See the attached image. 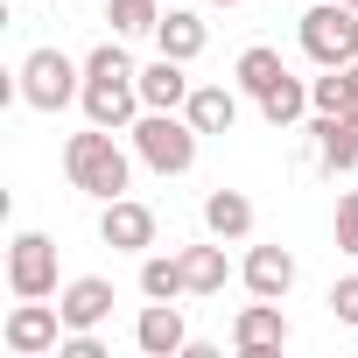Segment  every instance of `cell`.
<instances>
[{
  "label": "cell",
  "instance_id": "obj_22",
  "mask_svg": "<svg viewBox=\"0 0 358 358\" xmlns=\"http://www.w3.org/2000/svg\"><path fill=\"white\" fill-rule=\"evenodd\" d=\"M106 22H113V36H155L162 0H106Z\"/></svg>",
  "mask_w": 358,
  "mask_h": 358
},
{
  "label": "cell",
  "instance_id": "obj_11",
  "mask_svg": "<svg viewBox=\"0 0 358 358\" xmlns=\"http://www.w3.org/2000/svg\"><path fill=\"white\" fill-rule=\"evenodd\" d=\"M134 344H141L148 358H183V344H190L183 309H176V302H148V309L134 316Z\"/></svg>",
  "mask_w": 358,
  "mask_h": 358
},
{
  "label": "cell",
  "instance_id": "obj_20",
  "mask_svg": "<svg viewBox=\"0 0 358 358\" xmlns=\"http://www.w3.org/2000/svg\"><path fill=\"white\" fill-rule=\"evenodd\" d=\"M141 295H148V302H176V295H190L183 260H176V253H141Z\"/></svg>",
  "mask_w": 358,
  "mask_h": 358
},
{
  "label": "cell",
  "instance_id": "obj_3",
  "mask_svg": "<svg viewBox=\"0 0 358 358\" xmlns=\"http://www.w3.org/2000/svg\"><path fill=\"white\" fill-rule=\"evenodd\" d=\"M127 134H134V155H141L155 176H190V169H197V141H204V134L190 127V113H141Z\"/></svg>",
  "mask_w": 358,
  "mask_h": 358
},
{
  "label": "cell",
  "instance_id": "obj_12",
  "mask_svg": "<svg viewBox=\"0 0 358 358\" xmlns=\"http://www.w3.org/2000/svg\"><path fill=\"white\" fill-rule=\"evenodd\" d=\"M239 281H246V295L281 302V295L295 288V253H288V246H253V253L239 260Z\"/></svg>",
  "mask_w": 358,
  "mask_h": 358
},
{
  "label": "cell",
  "instance_id": "obj_6",
  "mask_svg": "<svg viewBox=\"0 0 358 358\" xmlns=\"http://www.w3.org/2000/svg\"><path fill=\"white\" fill-rule=\"evenodd\" d=\"M0 344H8L15 358H43V351H57V344H64V309H57L50 295H15L8 323H0Z\"/></svg>",
  "mask_w": 358,
  "mask_h": 358
},
{
  "label": "cell",
  "instance_id": "obj_14",
  "mask_svg": "<svg viewBox=\"0 0 358 358\" xmlns=\"http://www.w3.org/2000/svg\"><path fill=\"white\" fill-rule=\"evenodd\" d=\"M183 71H190V64H176V57H162V50H155V64L141 71V106H148V113H183V106H190V92H197Z\"/></svg>",
  "mask_w": 358,
  "mask_h": 358
},
{
  "label": "cell",
  "instance_id": "obj_15",
  "mask_svg": "<svg viewBox=\"0 0 358 358\" xmlns=\"http://www.w3.org/2000/svg\"><path fill=\"white\" fill-rule=\"evenodd\" d=\"M309 134H316V155H323V169H358V120L351 113H316L309 120Z\"/></svg>",
  "mask_w": 358,
  "mask_h": 358
},
{
  "label": "cell",
  "instance_id": "obj_2",
  "mask_svg": "<svg viewBox=\"0 0 358 358\" xmlns=\"http://www.w3.org/2000/svg\"><path fill=\"white\" fill-rule=\"evenodd\" d=\"M64 176H71V190L113 204V197L134 190V155L113 141V127H85V134L64 141Z\"/></svg>",
  "mask_w": 358,
  "mask_h": 358
},
{
  "label": "cell",
  "instance_id": "obj_28",
  "mask_svg": "<svg viewBox=\"0 0 358 358\" xmlns=\"http://www.w3.org/2000/svg\"><path fill=\"white\" fill-rule=\"evenodd\" d=\"M344 8H358V0H344Z\"/></svg>",
  "mask_w": 358,
  "mask_h": 358
},
{
  "label": "cell",
  "instance_id": "obj_21",
  "mask_svg": "<svg viewBox=\"0 0 358 358\" xmlns=\"http://www.w3.org/2000/svg\"><path fill=\"white\" fill-rule=\"evenodd\" d=\"M176 260H183V281H190V295H218L225 288V246H183V253H176Z\"/></svg>",
  "mask_w": 358,
  "mask_h": 358
},
{
  "label": "cell",
  "instance_id": "obj_25",
  "mask_svg": "<svg viewBox=\"0 0 358 358\" xmlns=\"http://www.w3.org/2000/svg\"><path fill=\"white\" fill-rule=\"evenodd\" d=\"M337 253H351V260H358V190H344V197H337Z\"/></svg>",
  "mask_w": 358,
  "mask_h": 358
},
{
  "label": "cell",
  "instance_id": "obj_16",
  "mask_svg": "<svg viewBox=\"0 0 358 358\" xmlns=\"http://www.w3.org/2000/svg\"><path fill=\"white\" fill-rule=\"evenodd\" d=\"M183 113H190L197 134H232V127H239V92H232V85H197Z\"/></svg>",
  "mask_w": 358,
  "mask_h": 358
},
{
  "label": "cell",
  "instance_id": "obj_1",
  "mask_svg": "<svg viewBox=\"0 0 358 358\" xmlns=\"http://www.w3.org/2000/svg\"><path fill=\"white\" fill-rule=\"evenodd\" d=\"M78 106H85L92 127H113V134L148 113V106H141V71H134V57L120 50V36L85 57V92H78Z\"/></svg>",
  "mask_w": 358,
  "mask_h": 358
},
{
  "label": "cell",
  "instance_id": "obj_4",
  "mask_svg": "<svg viewBox=\"0 0 358 358\" xmlns=\"http://www.w3.org/2000/svg\"><path fill=\"white\" fill-rule=\"evenodd\" d=\"M15 92H22V106H36V113H64V106L85 92V64H71L57 43H43V50H29V57H22Z\"/></svg>",
  "mask_w": 358,
  "mask_h": 358
},
{
  "label": "cell",
  "instance_id": "obj_26",
  "mask_svg": "<svg viewBox=\"0 0 358 358\" xmlns=\"http://www.w3.org/2000/svg\"><path fill=\"white\" fill-rule=\"evenodd\" d=\"M204 8H246V0H204Z\"/></svg>",
  "mask_w": 358,
  "mask_h": 358
},
{
  "label": "cell",
  "instance_id": "obj_13",
  "mask_svg": "<svg viewBox=\"0 0 358 358\" xmlns=\"http://www.w3.org/2000/svg\"><path fill=\"white\" fill-rule=\"evenodd\" d=\"M204 43H211V29H204V15H197V8H162V22H155V50H162V57L197 64V57H204Z\"/></svg>",
  "mask_w": 358,
  "mask_h": 358
},
{
  "label": "cell",
  "instance_id": "obj_8",
  "mask_svg": "<svg viewBox=\"0 0 358 358\" xmlns=\"http://www.w3.org/2000/svg\"><path fill=\"white\" fill-rule=\"evenodd\" d=\"M99 239H106L113 253H148V246H155V211H148L141 197H113V204L99 211Z\"/></svg>",
  "mask_w": 358,
  "mask_h": 358
},
{
  "label": "cell",
  "instance_id": "obj_10",
  "mask_svg": "<svg viewBox=\"0 0 358 358\" xmlns=\"http://www.w3.org/2000/svg\"><path fill=\"white\" fill-rule=\"evenodd\" d=\"M232 344H239L246 358H260V351H281V344H288V316H281V302L253 295V302L232 316Z\"/></svg>",
  "mask_w": 358,
  "mask_h": 358
},
{
  "label": "cell",
  "instance_id": "obj_7",
  "mask_svg": "<svg viewBox=\"0 0 358 358\" xmlns=\"http://www.w3.org/2000/svg\"><path fill=\"white\" fill-rule=\"evenodd\" d=\"M8 288L15 295H57V239L50 232H15V246H8Z\"/></svg>",
  "mask_w": 358,
  "mask_h": 358
},
{
  "label": "cell",
  "instance_id": "obj_27",
  "mask_svg": "<svg viewBox=\"0 0 358 358\" xmlns=\"http://www.w3.org/2000/svg\"><path fill=\"white\" fill-rule=\"evenodd\" d=\"M344 71H351V92H358V57H351V64H344Z\"/></svg>",
  "mask_w": 358,
  "mask_h": 358
},
{
  "label": "cell",
  "instance_id": "obj_9",
  "mask_svg": "<svg viewBox=\"0 0 358 358\" xmlns=\"http://www.w3.org/2000/svg\"><path fill=\"white\" fill-rule=\"evenodd\" d=\"M57 309H64V330H99L113 316V281L106 274H78L57 288Z\"/></svg>",
  "mask_w": 358,
  "mask_h": 358
},
{
  "label": "cell",
  "instance_id": "obj_18",
  "mask_svg": "<svg viewBox=\"0 0 358 358\" xmlns=\"http://www.w3.org/2000/svg\"><path fill=\"white\" fill-rule=\"evenodd\" d=\"M232 78H239V92L246 99H267L281 78H288V64H281V50H267V43H253V50H239V64H232Z\"/></svg>",
  "mask_w": 358,
  "mask_h": 358
},
{
  "label": "cell",
  "instance_id": "obj_24",
  "mask_svg": "<svg viewBox=\"0 0 358 358\" xmlns=\"http://www.w3.org/2000/svg\"><path fill=\"white\" fill-rule=\"evenodd\" d=\"M323 302H330V316H337V323H351V330H358V274L330 281V295H323Z\"/></svg>",
  "mask_w": 358,
  "mask_h": 358
},
{
  "label": "cell",
  "instance_id": "obj_23",
  "mask_svg": "<svg viewBox=\"0 0 358 358\" xmlns=\"http://www.w3.org/2000/svg\"><path fill=\"white\" fill-rule=\"evenodd\" d=\"M309 106H316V113H351V106H358V92H351V71L337 64V71L309 78Z\"/></svg>",
  "mask_w": 358,
  "mask_h": 358
},
{
  "label": "cell",
  "instance_id": "obj_17",
  "mask_svg": "<svg viewBox=\"0 0 358 358\" xmlns=\"http://www.w3.org/2000/svg\"><path fill=\"white\" fill-rule=\"evenodd\" d=\"M204 232L211 239H246L253 232V197L246 190H211L204 197Z\"/></svg>",
  "mask_w": 358,
  "mask_h": 358
},
{
  "label": "cell",
  "instance_id": "obj_5",
  "mask_svg": "<svg viewBox=\"0 0 358 358\" xmlns=\"http://www.w3.org/2000/svg\"><path fill=\"white\" fill-rule=\"evenodd\" d=\"M295 36H302V57H309V64L337 71V64L358 57V8H344V0H316Z\"/></svg>",
  "mask_w": 358,
  "mask_h": 358
},
{
  "label": "cell",
  "instance_id": "obj_19",
  "mask_svg": "<svg viewBox=\"0 0 358 358\" xmlns=\"http://www.w3.org/2000/svg\"><path fill=\"white\" fill-rule=\"evenodd\" d=\"M253 106H260V120H267L274 134H288V127H295L302 113H316V106H309V85H302L295 71H288V78H281V85H274L267 99H253Z\"/></svg>",
  "mask_w": 358,
  "mask_h": 358
}]
</instances>
